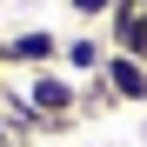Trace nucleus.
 I'll list each match as a JSON object with an SVG mask.
<instances>
[{
  "label": "nucleus",
  "instance_id": "obj_1",
  "mask_svg": "<svg viewBox=\"0 0 147 147\" xmlns=\"http://www.w3.org/2000/svg\"><path fill=\"white\" fill-rule=\"evenodd\" d=\"M20 100H27L47 127H67V120L87 107V87L74 80L67 67H27V74H20Z\"/></svg>",
  "mask_w": 147,
  "mask_h": 147
},
{
  "label": "nucleus",
  "instance_id": "obj_2",
  "mask_svg": "<svg viewBox=\"0 0 147 147\" xmlns=\"http://www.w3.org/2000/svg\"><path fill=\"white\" fill-rule=\"evenodd\" d=\"M100 87H107V100H120V107H147V60H134V54H107Z\"/></svg>",
  "mask_w": 147,
  "mask_h": 147
},
{
  "label": "nucleus",
  "instance_id": "obj_3",
  "mask_svg": "<svg viewBox=\"0 0 147 147\" xmlns=\"http://www.w3.org/2000/svg\"><path fill=\"white\" fill-rule=\"evenodd\" d=\"M7 67H60V34L54 27H20V34H7Z\"/></svg>",
  "mask_w": 147,
  "mask_h": 147
},
{
  "label": "nucleus",
  "instance_id": "obj_4",
  "mask_svg": "<svg viewBox=\"0 0 147 147\" xmlns=\"http://www.w3.org/2000/svg\"><path fill=\"white\" fill-rule=\"evenodd\" d=\"M107 54H114V47H107L100 34H67V40H60V67L74 74V80H100Z\"/></svg>",
  "mask_w": 147,
  "mask_h": 147
},
{
  "label": "nucleus",
  "instance_id": "obj_5",
  "mask_svg": "<svg viewBox=\"0 0 147 147\" xmlns=\"http://www.w3.org/2000/svg\"><path fill=\"white\" fill-rule=\"evenodd\" d=\"M67 13H80V20H107L114 0H67Z\"/></svg>",
  "mask_w": 147,
  "mask_h": 147
},
{
  "label": "nucleus",
  "instance_id": "obj_6",
  "mask_svg": "<svg viewBox=\"0 0 147 147\" xmlns=\"http://www.w3.org/2000/svg\"><path fill=\"white\" fill-rule=\"evenodd\" d=\"M134 13H140V20H147V0H134Z\"/></svg>",
  "mask_w": 147,
  "mask_h": 147
},
{
  "label": "nucleus",
  "instance_id": "obj_7",
  "mask_svg": "<svg viewBox=\"0 0 147 147\" xmlns=\"http://www.w3.org/2000/svg\"><path fill=\"white\" fill-rule=\"evenodd\" d=\"M0 67H7V40H0Z\"/></svg>",
  "mask_w": 147,
  "mask_h": 147
}]
</instances>
